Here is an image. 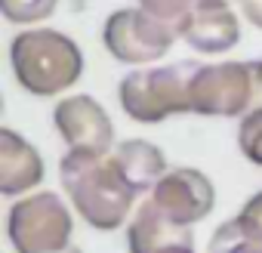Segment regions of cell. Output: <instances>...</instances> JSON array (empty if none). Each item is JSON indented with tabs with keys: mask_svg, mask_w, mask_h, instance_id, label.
Listing matches in <instances>:
<instances>
[{
	"mask_svg": "<svg viewBox=\"0 0 262 253\" xmlns=\"http://www.w3.org/2000/svg\"><path fill=\"white\" fill-rule=\"evenodd\" d=\"M59 179L86 225L96 231H114L126 222L136 192L123 179L114 155L68 152L59 164Z\"/></svg>",
	"mask_w": 262,
	"mask_h": 253,
	"instance_id": "obj_1",
	"label": "cell"
},
{
	"mask_svg": "<svg viewBox=\"0 0 262 253\" xmlns=\"http://www.w3.org/2000/svg\"><path fill=\"white\" fill-rule=\"evenodd\" d=\"M10 65L16 83L31 96H59L83 74L80 47L53 28H25L10 44Z\"/></svg>",
	"mask_w": 262,
	"mask_h": 253,
	"instance_id": "obj_2",
	"label": "cell"
},
{
	"mask_svg": "<svg viewBox=\"0 0 262 253\" xmlns=\"http://www.w3.org/2000/svg\"><path fill=\"white\" fill-rule=\"evenodd\" d=\"M198 71V62H179L164 68L129 71L117 83V102L126 117L136 123H161L173 114L191 111L188 87Z\"/></svg>",
	"mask_w": 262,
	"mask_h": 253,
	"instance_id": "obj_3",
	"label": "cell"
},
{
	"mask_svg": "<svg viewBox=\"0 0 262 253\" xmlns=\"http://www.w3.org/2000/svg\"><path fill=\"white\" fill-rule=\"evenodd\" d=\"M71 210L56 192H37L10 207L7 235L16 253H59L71 247Z\"/></svg>",
	"mask_w": 262,
	"mask_h": 253,
	"instance_id": "obj_4",
	"label": "cell"
},
{
	"mask_svg": "<svg viewBox=\"0 0 262 253\" xmlns=\"http://www.w3.org/2000/svg\"><path fill=\"white\" fill-rule=\"evenodd\" d=\"M176 37H179L176 25L145 13L142 7L114 10L102 28L105 50L111 53L114 62H123V65H148L164 59L176 44Z\"/></svg>",
	"mask_w": 262,
	"mask_h": 253,
	"instance_id": "obj_5",
	"label": "cell"
},
{
	"mask_svg": "<svg viewBox=\"0 0 262 253\" xmlns=\"http://www.w3.org/2000/svg\"><path fill=\"white\" fill-rule=\"evenodd\" d=\"M188 102L194 114L244 117L250 111V102H256L253 68L244 62L198 65L191 87H188Z\"/></svg>",
	"mask_w": 262,
	"mask_h": 253,
	"instance_id": "obj_6",
	"label": "cell"
},
{
	"mask_svg": "<svg viewBox=\"0 0 262 253\" xmlns=\"http://www.w3.org/2000/svg\"><path fill=\"white\" fill-rule=\"evenodd\" d=\"M53 123L65 139L68 152H93V155L114 152V123L108 111L86 93H74L56 102Z\"/></svg>",
	"mask_w": 262,
	"mask_h": 253,
	"instance_id": "obj_7",
	"label": "cell"
},
{
	"mask_svg": "<svg viewBox=\"0 0 262 253\" xmlns=\"http://www.w3.org/2000/svg\"><path fill=\"white\" fill-rule=\"evenodd\" d=\"M148 201L173 222L179 225H198L213 213L216 204V188L207 179V173L194 167H176L161 176V182L151 188Z\"/></svg>",
	"mask_w": 262,
	"mask_h": 253,
	"instance_id": "obj_8",
	"label": "cell"
},
{
	"mask_svg": "<svg viewBox=\"0 0 262 253\" xmlns=\"http://www.w3.org/2000/svg\"><path fill=\"white\" fill-rule=\"evenodd\" d=\"M237 0H194L179 25V37L198 53H228L241 40V22L234 13Z\"/></svg>",
	"mask_w": 262,
	"mask_h": 253,
	"instance_id": "obj_9",
	"label": "cell"
},
{
	"mask_svg": "<svg viewBox=\"0 0 262 253\" xmlns=\"http://www.w3.org/2000/svg\"><path fill=\"white\" fill-rule=\"evenodd\" d=\"M129 253H194V238L188 225L167 219L151 201L139 207L126 228Z\"/></svg>",
	"mask_w": 262,
	"mask_h": 253,
	"instance_id": "obj_10",
	"label": "cell"
},
{
	"mask_svg": "<svg viewBox=\"0 0 262 253\" xmlns=\"http://www.w3.org/2000/svg\"><path fill=\"white\" fill-rule=\"evenodd\" d=\"M43 179V161L37 149L10 126H0V195L16 198L31 192Z\"/></svg>",
	"mask_w": 262,
	"mask_h": 253,
	"instance_id": "obj_11",
	"label": "cell"
},
{
	"mask_svg": "<svg viewBox=\"0 0 262 253\" xmlns=\"http://www.w3.org/2000/svg\"><path fill=\"white\" fill-rule=\"evenodd\" d=\"M111 155H114V161H117L123 179L129 182V188H133L136 195L151 192V188L161 182V176L167 173V158H164V152H161L155 142H148V139H126V142L114 145Z\"/></svg>",
	"mask_w": 262,
	"mask_h": 253,
	"instance_id": "obj_12",
	"label": "cell"
},
{
	"mask_svg": "<svg viewBox=\"0 0 262 253\" xmlns=\"http://www.w3.org/2000/svg\"><path fill=\"white\" fill-rule=\"evenodd\" d=\"M210 253H262V238L241 222V216L222 222L207 244Z\"/></svg>",
	"mask_w": 262,
	"mask_h": 253,
	"instance_id": "obj_13",
	"label": "cell"
},
{
	"mask_svg": "<svg viewBox=\"0 0 262 253\" xmlns=\"http://www.w3.org/2000/svg\"><path fill=\"white\" fill-rule=\"evenodd\" d=\"M59 7V0H0V13L13 25H37L47 22Z\"/></svg>",
	"mask_w": 262,
	"mask_h": 253,
	"instance_id": "obj_14",
	"label": "cell"
},
{
	"mask_svg": "<svg viewBox=\"0 0 262 253\" xmlns=\"http://www.w3.org/2000/svg\"><path fill=\"white\" fill-rule=\"evenodd\" d=\"M237 149L250 164L262 167V105L250 108L241 117V123H237Z\"/></svg>",
	"mask_w": 262,
	"mask_h": 253,
	"instance_id": "obj_15",
	"label": "cell"
},
{
	"mask_svg": "<svg viewBox=\"0 0 262 253\" xmlns=\"http://www.w3.org/2000/svg\"><path fill=\"white\" fill-rule=\"evenodd\" d=\"M139 7L145 13H151V16H158V19L179 28L182 19L188 16V10L194 7V0H139Z\"/></svg>",
	"mask_w": 262,
	"mask_h": 253,
	"instance_id": "obj_16",
	"label": "cell"
},
{
	"mask_svg": "<svg viewBox=\"0 0 262 253\" xmlns=\"http://www.w3.org/2000/svg\"><path fill=\"white\" fill-rule=\"evenodd\" d=\"M237 216H241V222H244L247 228H253V231L262 238V192H256V195L241 207Z\"/></svg>",
	"mask_w": 262,
	"mask_h": 253,
	"instance_id": "obj_17",
	"label": "cell"
},
{
	"mask_svg": "<svg viewBox=\"0 0 262 253\" xmlns=\"http://www.w3.org/2000/svg\"><path fill=\"white\" fill-rule=\"evenodd\" d=\"M237 10L253 28L262 31V0H237Z\"/></svg>",
	"mask_w": 262,
	"mask_h": 253,
	"instance_id": "obj_18",
	"label": "cell"
},
{
	"mask_svg": "<svg viewBox=\"0 0 262 253\" xmlns=\"http://www.w3.org/2000/svg\"><path fill=\"white\" fill-rule=\"evenodd\" d=\"M250 68H253V87H256V102L262 105V59H256V62H253Z\"/></svg>",
	"mask_w": 262,
	"mask_h": 253,
	"instance_id": "obj_19",
	"label": "cell"
},
{
	"mask_svg": "<svg viewBox=\"0 0 262 253\" xmlns=\"http://www.w3.org/2000/svg\"><path fill=\"white\" fill-rule=\"evenodd\" d=\"M59 253H83V250H77V247L71 244V247H65V250H59Z\"/></svg>",
	"mask_w": 262,
	"mask_h": 253,
	"instance_id": "obj_20",
	"label": "cell"
}]
</instances>
